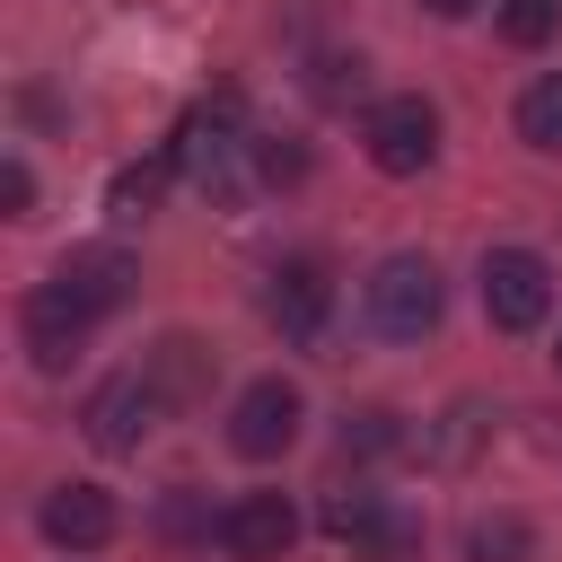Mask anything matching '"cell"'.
Segmentation results:
<instances>
[{
  "label": "cell",
  "instance_id": "6da1fadb",
  "mask_svg": "<svg viewBox=\"0 0 562 562\" xmlns=\"http://www.w3.org/2000/svg\"><path fill=\"white\" fill-rule=\"evenodd\" d=\"M123 281H132V263L114 255V246H79L35 299H26V342H35V360L44 369H61L70 360V342L105 316V307H123Z\"/></svg>",
  "mask_w": 562,
  "mask_h": 562
},
{
  "label": "cell",
  "instance_id": "7a4b0ae2",
  "mask_svg": "<svg viewBox=\"0 0 562 562\" xmlns=\"http://www.w3.org/2000/svg\"><path fill=\"white\" fill-rule=\"evenodd\" d=\"M439 263L430 255H386L378 272H369V325L386 334V342H422L430 325H439Z\"/></svg>",
  "mask_w": 562,
  "mask_h": 562
},
{
  "label": "cell",
  "instance_id": "3957f363",
  "mask_svg": "<svg viewBox=\"0 0 562 562\" xmlns=\"http://www.w3.org/2000/svg\"><path fill=\"white\" fill-rule=\"evenodd\" d=\"M325 536L351 544L360 562H413V544H422V527L404 509H386V492H360V483L325 492Z\"/></svg>",
  "mask_w": 562,
  "mask_h": 562
},
{
  "label": "cell",
  "instance_id": "277c9868",
  "mask_svg": "<svg viewBox=\"0 0 562 562\" xmlns=\"http://www.w3.org/2000/svg\"><path fill=\"white\" fill-rule=\"evenodd\" d=\"M544 307H553L544 255H536V246H492V255H483V316H492L501 334H527V325H544Z\"/></svg>",
  "mask_w": 562,
  "mask_h": 562
},
{
  "label": "cell",
  "instance_id": "5b68a950",
  "mask_svg": "<svg viewBox=\"0 0 562 562\" xmlns=\"http://www.w3.org/2000/svg\"><path fill=\"white\" fill-rule=\"evenodd\" d=\"M158 413H167V386H158V378H140V369H123V378H105V386L88 395V413H79V422H88V439H97L105 457H132V448L149 439V422H158Z\"/></svg>",
  "mask_w": 562,
  "mask_h": 562
},
{
  "label": "cell",
  "instance_id": "8992f818",
  "mask_svg": "<svg viewBox=\"0 0 562 562\" xmlns=\"http://www.w3.org/2000/svg\"><path fill=\"white\" fill-rule=\"evenodd\" d=\"M369 158H378L386 176H422V167L439 158V105H430V97H386V105L369 114Z\"/></svg>",
  "mask_w": 562,
  "mask_h": 562
},
{
  "label": "cell",
  "instance_id": "52a82bcc",
  "mask_svg": "<svg viewBox=\"0 0 562 562\" xmlns=\"http://www.w3.org/2000/svg\"><path fill=\"white\" fill-rule=\"evenodd\" d=\"M299 422H307L299 386H290V378H255V386L237 395V413H228V448H237V457H281V448L299 439Z\"/></svg>",
  "mask_w": 562,
  "mask_h": 562
},
{
  "label": "cell",
  "instance_id": "ba28073f",
  "mask_svg": "<svg viewBox=\"0 0 562 562\" xmlns=\"http://www.w3.org/2000/svg\"><path fill=\"white\" fill-rule=\"evenodd\" d=\"M290 536H299V509H290L281 492H237V501L220 509V544H228L237 562H281Z\"/></svg>",
  "mask_w": 562,
  "mask_h": 562
},
{
  "label": "cell",
  "instance_id": "9c48e42d",
  "mask_svg": "<svg viewBox=\"0 0 562 562\" xmlns=\"http://www.w3.org/2000/svg\"><path fill=\"white\" fill-rule=\"evenodd\" d=\"M263 316L290 334V342H316L325 334V316H334V281H325V263H281L272 272V290H263Z\"/></svg>",
  "mask_w": 562,
  "mask_h": 562
},
{
  "label": "cell",
  "instance_id": "30bf717a",
  "mask_svg": "<svg viewBox=\"0 0 562 562\" xmlns=\"http://www.w3.org/2000/svg\"><path fill=\"white\" fill-rule=\"evenodd\" d=\"M44 536H53L61 553H97V544L114 536V501H105L97 483H61V492L44 501Z\"/></svg>",
  "mask_w": 562,
  "mask_h": 562
},
{
  "label": "cell",
  "instance_id": "8fae6325",
  "mask_svg": "<svg viewBox=\"0 0 562 562\" xmlns=\"http://www.w3.org/2000/svg\"><path fill=\"white\" fill-rule=\"evenodd\" d=\"M518 140L544 149V158H562V70H544V79L518 97Z\"/></svg>",
  "mask_w": 562,
  "mask_h": 562
},
{
  "label": "cell",
  "instance_id": "7c38bea8",
  "mask_svg": "<svg viewBox=\"0 0 562 562\" xmlns=\"http://www.w3.org/2000/svg\"><path fill=\"white\" fill-rule=\"evenodd\" d=\"M465 553H474V562H527V553H536V527H527V518H509V509H501V518H474Z\"/></svg>",
  "mask_w": 562,
  "mask_h": 562
},
{
  "label": "cell",
  "instance_id": "4fadbf2b",
  "mask_svg": "<svg viewBox=\"0 0 562 562\" xmlns=\"http://www.w3.org/2000/svg\"><path fill=\"white\" fill-rule=\"evenodd\" d=\"M386 448H404V430H395V413H378V404H360V413H342V457H386Z\"/></svg>",
  "mask_w": 562,
  "mask_h": 562
},
{
  "label": "cell",
  "instance_id": "5bb4252c",
  "mask_svg": "<svg viewBox=\"0 0 562 562\" xmlns=\"http://www.w3.org/2000/svg\"><path fill=\"white\" fill-rule=\"evenodd\" d=\"M167 167H176V158H149V167H123V176H114V193H105V202H114V211H123V220H140V211H149V202H158V184H167Z\"/></svg>",
  "mask_w": 562,
  "mask_h": 562
},
{
  "label": "cell",
  "instance_id": "9a60e30c",
  "mask_svg": "<svg viewBox=\"0 0 562 562\" xmlns=\"http://www.w3.org/2000/svg\"><path fill=\"white\" fill-rule=\"evenodd\" d=\"M562 26V0H501V35L509 44H544Z\"/></svg>",
  "mask_w": 562,
  "mask_h": 562
},
{
  "label": "cell",
  "instance_id": "2e32d148",
  "mask_svg": "<svg viewBox=\"0 0 562 562\" xmlns=\"http://www.w3.org/2000/svg\"><path fill=\"white\" fill-rule=\"evenodd\" d=\"M0 202H9V220H26V202H35V176H26V158H9V167H0Z\"/></svg>",
  "mask_w": 562,
  "mask_h": 562
},
{
  "label": "cell",
  "instance_id": "e0dca14e",
  "mask_svg": "<svg viewBox=\"0 0 562 562\" xmlns=\"http://www.w3.org/2000/svg\"><path fill=\"white\" fill-rule=\"evenodd\" d=\"M422 9H439V18H465V9H483V0H422Z\"/></svg>",
  "mask_w": 562,
  "mask_h": 562
},
{
  "label": "cell",
  "instance_id": "ac0fdd59",
  "mask_svg": "<svg viewBox=\"0 0 562 562\" xmlns=\"http://www.w3.org/2000/svg\"><path fill=\"white\" fill-rule=\"evenodd\" d=\"M553 360H562V342H553Z\"/></svg>",
  "mask_w": 562,
  "mask_h": 562
}]
</instances>
